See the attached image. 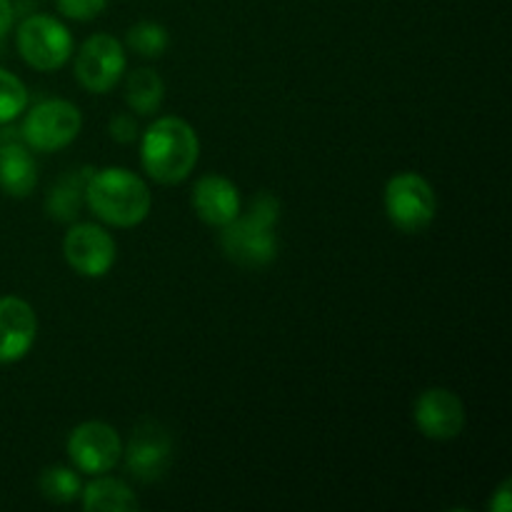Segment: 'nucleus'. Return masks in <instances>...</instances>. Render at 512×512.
<instances>
[{"label": "nucleus", "mask_w": 512, "mask_h": 512, "mask_svg": "<svg viewBox=\"0 0 512 512\" xmlns=\"http://www.w3.org/2000/svg\"><path fill=\"white\" fill-rule=\"evenodd\" d=\"M80 128H83V115H80L78 105L63 98H53L33 105L25 113L20 138L30 150L55 153V150L68 148L78 138Z\"/></svg>", "instance_id": "obj_6"}, {"label": "nucleus", "mask_w": 512, "mask_h": 512, "mask_svg": "<svg viewBox=\"0 0 512 512\" xmlns=\"http://www.w3.org/2000/svg\"><path fill=\"white\" fill-rule=\"evenodd\" d=\"M120 460L125 463L130 478L140 483H153L163 478L173 460V440L163 425L155 420H143L130 433L128 445H123Z\"/></svg>", "instance_id": "obj_9"}, {"label": "nucleus", "mask_w": 512, "mask_h": 512, "mask_svg": "<svg viewBox=\"0 0 512 512\" xmlns=\"http://www.w3.org/2000/svg\"><path fill=\"white\" fill-rule=\"evenodd\" d=\"M90 173L93 170L65 173L45 195V213L60 223H73L85 205V183H88Z\"/></svg>", "instance_id": "obj_16"}, {"label": "nucleus", "mask_w": 512, "mask_h": 512, "mask_svg": "<svg viewBox=\"0 0 512 512\" xmlns=\"http://www.w3.org/2000/svg\"><path fill=\"white\" fill-rule=\"evenodd\" d=\"M85 205L95 218L113 228H135L153 208V193L138 173L128 168L93 170L85 183Z\"/></svg>", "instance_id": "obj_2"}, {"label": "nucleus", "mask_w": 512, "mask_h": 512, "mask_svg": "<svg viewBox=\"0 0 512 512\" xmlns=\"http://www.w3.org/2000/svg\"><path fill=\"white\" fill-rule=\"evenodd\" d=\"M280 220V200L263 190L253 200L248 213H240L233 223L220 228V248L233 263L243 268H263L278 255V233L275 225Z\"/></svg>", "instance_id": "obj_3"}, {"label": "nucleus", "mask_w": 512, "mask_h": 512, "mask_svg": "<svg viewBox=\"0 0 512 512\" xmlns=\"http://www.w3.org/2000/svg\"><path fill=\"white\" fill-rule=\"evenodd\" d=\"M125 45H128L133 53H138L140 58H160V55L168 50L170 35L168 28L155 20H140L125 35Z\"/></svg>", "instance_id": "obj_19"}, {"label": "nucleus", "mask_w": 512, "mask_h": 512, "mask_svg": "<svg viewBox=\"0 0 512 512\" xmlns=\"http://www.w3.org/2000/svg\"><path fill=\"white\" fill-rule=\"evenodd\" d=\"M413 420L428 440L448 443L465 430V405L453 390L425 388L415 398Z\"/></svg>", "instance_id": "obj_11"}, {"label": "nucleus", "mask_w": 512, "mask_h": 512, "mask_svg": "<svg viewBox=\"0 0 512 512\" xmlns=\"http://www.w3.org/2000/svg\"><path fill=\"white\" fill-rule=\"evenodd\" d=\"M55 8L63 18L75 20V23H90L105 13L108 0H55Z\"/></svg>", "instance_id": "obj_21"}, {"label": "nucleus", "mask_w": 512, "mask_h": 512, "mask_svg": "<svg viewBox=\"0 0 512 512\" xmlns=\"http://www.w3.org/2000/svg\"><path fill=\"white\" fill-rule=\"evenodd\" d=\"M190 203H193L195 215L210 228H225L243 213L238 185L218 173H208L195 180Z\"/></svg>", "instance_id": "obj_13"}, {"label": "nucleus", "mask_w": 512, "mask_h": 512, "mask_svg": "<svg viewBox=\"0 0 512 512\" xmlns=\"http://www.w3.org/2000/svg\"><path fill=\"white\" fill-rule=\"evenodd\" d=\"M70 463L78 473L85 475H103L110 473L120 463L123 455V440L118 430L100 420H88L73 428L65 443Z\"/></svg>", "instance_id": "obj_8"}, {"label": "nucleus", "mask_w": 512, "mask_h": 512, "mask_svg": "<svg viewBox=\"0 0 512 512\" xmlns=\"http://www.w3.org/2000/svg\"><path fill=\"white\" fill-rule=\"evenodd\" d=\"M13 18H15V10L10 0H0V38L10 33L13 28Z\"/></svg>", "instance_id": "obj_24"}, {"label": "nucleus", "mask_w": 512, "mask_h": 512, "mask_svg": "<svg viewBox=\"0 0 512 512\" xmlns=\"http://www.w3.org/2000/svg\"><path fill=\"white\" fill-rule=\"evenodd\" d=\"M493 512H510L512 510V483L510 480H503L500 488L493 493V500L488 505Z\"/></svg>", "instance_id": "obj_23"}, {"label": "nucleus", "mask_w": 512, "mask_h": 512, "mask_svg": "<svg viewBox=\"0 0 512 512\" xmlns=\"http://www.w3.org/2000/svg\"><path fill=\"white\" fill-rule=\"evenodd\" d=\"M28 108V88L18 75L0 68V125L13 123Z\"/></svg>", "instance_id": "obj_20"}, {"label": "nucleus", "mask_w": 512, "mask_h": 512, "mask_svg": "<svg viewBox=\"0 0 512 512\" xmlns=\"http://www.w3.org/2000/svg\"><path fill=\"white\" fill-rule=\"evenodd\" d=\"M38 338V315L18 295L0 298V365L23 360Z\"/></svg>", "instance_id": "obj_12"}, {"label": "nucleus", "mask_w": 512, "mask_h": 512, "mask_svg": "<svg viewBox=\"0 0 512 512\" xmlns=\"http://www.w3.org/2000/svg\"><path fill=\"white\" fill-rule=\"evenodd\" d=\"M108 130H110V138L120 145H128L138 138V123H135V118L130 113L115 115V118L110 120Z\"/></svg>", "instance_id": "obj_22"}, {"label": "nucleus", "mask_w": 512, "mask_h": 512, "mask_svg": "<svg viewBox=\"0 0 512 512\" xmlns=\"http://www.w3.org/2000/svg\"><path fill=\"white\" fill-rule=\"evenodd\" d=\"M35 185H38V165L28 145L0 138V190L10 198H28Z\"/></svg>", "instance_id": "obj_14"}, {"label": "nucleus", "mask_w": 512, "mask_h": 512, "mask_svg": "<svg viewBox=\"0 0 512 512\" xmlns=\"http://www.w3.org/2000/svg\"><path fill=\"white\" fill-rule=\"evenodd\" d=\"M128 58L118 38L108 33H95L75 53V78L88 93L105 95L123 80Z\"/></svg>", "instance_id": "obj_7"}, {"label": "nucleus", "mask_w": 512, "mask_h": 512, "mask_svg": "<svg viewBox=\"0 0 512 512\" xmlns=\"http://www.w3.org/2000/svg\"><path fill=\"white\" fill-rule=\"evenodd\" d=\"M165 98V83L153 68H138L125 80V103L135 115L158 113Z\"/></svg>", "instance_id": "obj_17"}, {"label": "nucleus", "mask_w": 512, "mask_h": 512, "mask_svg": "<svg viewBox=\"0 0 512 512\" xmlns=\"http://www.w3.org/2000/svg\"><path fill=\"white\" fill-rule=\"evenodd\" d=\"M63 255L83 278H103L115 265V240L103 225L75 223L63 238Z\"/></svg>", "instance_id": "obj_10"}, {"label": "nucleus", "mask_w": 512, "mask_h": 512, "mask_svg": "<svg viewBox=\"0 0 512 512\" xmlns=\"http://www.w3.org/2000/svg\"><path fill=\"white\" fill-rule=\"evenodd\" d=\"M383 205L390 223L405 235L423 233L438 213L433 185L420 173H410V170L393 175L385 183Z\"/></svg>", "instance_id": "obj_4"}, {"label": "nucleus", "mask_w": 512, "mask_h": 512, "mask_svg": "<svg viewBox=\"0 0 512 512\" xmlns=\"http://www.w3.org/2000/svg\"><path fill=\"white\" fill-rule=\"evenodd\" d=\"M80 505L85 512H135L140 510L138 495L128 483L108 475H93V483L80 490Z\"/></svg>", "instance_id": "obj_15"}, {"label": "nucleus", "mask_w": 512, "mask_h": 512, "mask_svg": "<svg viewBox=\"0 0 512 512\" xmlns=\"http://www.w3.org/2000/svg\"><path fill=\"white\" fill-rule=\"evenodd\" d=\"M38 488L43 493L45 500L55 505H68L73 500L80 498V475L75 468H65V465H53V468H45L38 478Z\"/></svg>", "instance_id": "obj_18"}, {"label": "nucleus", "mask_w": 512, "mask_h": 512, "mask_svg": "<svg viewBox=\"0 0 512 512\" xmlns=\"http://www.w3.org/2000/svg\"><path fill=\"white\" fill-rule=\"evenodd\" d=\"M15 45H18V53L25 65L40 70V73L60 70L73 58V35H70L68 25L60 23L53 15H28L18 25Z\"/></svg>", "instance_id": "obj_5"}, {"label": "nucleus", "mask_w": 512, "mask_h": 512, "mask_svg": "<svg viewBox=\"0 0 512 512\" xmlns=\"http://www.w3.org/2000/svg\"><path fill=\"white\" fill-rule=\"evenodd\" d=\"M200 158V140L193 125L178 115L153 120L140 138V165L150 180L178 185L190 178Z\"/></svg>", "instance_id": "obj_1"}]
</instances>
